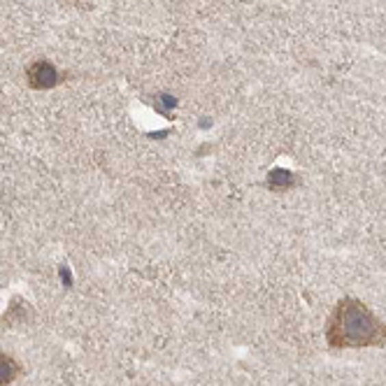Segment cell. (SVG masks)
<instances>
[{
  "label": "cell",
  "mask_w": 386,
  "mask_h": 386,
  "mask_svg": "<svg viewBox=\"0 0 386 386\" xmlns=\"http://www.w3.org/2000/svg\"><path fill=\"white\" fill-rule=\"evenodd\" d=\"M26 79L31 89H54L63 81V75L58 73L54 63L49 61H35L26 70Z\"/></svg>",
  "instance_id": "7a4b0ae2"
},
{
  "label": "cell",
  "mask_w": 386,
  "mask_h": 386,
  "mask_svg": "<svg viewBox=\"0 0 386 386\" xmlns=\"http://www.w3.org/2000/svg\"><path fill=\"white\" fill-rule=\"evenodd\" d=\"M21 375V365L10 354L0 352V386H8Z\"/></svg>",
  "instance_id": "277c9868"
},
{
  "label": "cell",
  "mask_w": 386,
  "mask_h": 386,
  "mask_svg": "<svg viewBox=\"0 0 386 386\" xmlns=\"http://www.w3.org/2000/svg\"><path fill=\"white\" fill-rule=\"evenodd\" d=\"M296 184H298L296 175L291 170H286V168H272L266 179V186L274 193H284V191L294 189Z\"/></svg>",
  "instance_id": "3957f363"
},
{
  "label": "cell",
  "mask_w": 386,
  "mask_h": 386,
  "mask_svg": "<svg viewBox=\"0 0 386 386\" xmlns=\"http://www.w3.org/2000/svg\"><path fill=\"white\" fill-rule=\"evenodd\" d=\"M326 342L331 349L386 347V324L359 298H342L326 321Z\"/></svg>",
  "instance_id": "6da1fadb"
}]
</instances>
